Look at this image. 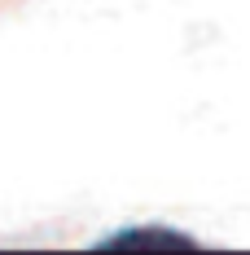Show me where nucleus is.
Returning <instances> with one entry per match:
<instances>
[{
	"mask_svg": "<svg viewBox=\"0 0 250 255\" xmlns=\"http://www.w3.org/2000/svg\"><path fill=\"white\" fill-rule=\"evenodd\" d=\"M97 247L101 251H189L193 238L180 229H167V225H132V229L105 233Z\"/></svg>",
	"mask_w": 250,
	"mask_h": 255,
	"instance_id": "1",
	"label": "nucleus"
}]
</instances>
